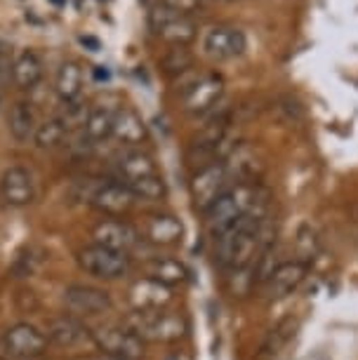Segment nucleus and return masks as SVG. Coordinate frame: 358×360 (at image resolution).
<instances>
[{
    "label": "nucleus",
    "instance_id": "1",
    "mask_svg": "<svg viewBox=\"0 0 358 360\" xmlns=\"http://www.w3.org/2000/svg\"><path fill=\"white\" fill-rule=\"evenodd\" d=\"M215 240V264L224 271H243L252 269L257 262L260 252L264 245L274 238H269V200L262 202L238 219L234 226L222 231L219 236L212 238Z\"/></svg>",
    "mask_w": 358,
    "mask_h": 360
},
{
    "label": "nucleus",
    "instance_id": "2",
    "mask_svg": "<svg viewBox=\"0 0 358 360\" xmlns=\"http://www.w3.org/2000/svg\"><path fill=\"white\" fill-rule=\"evenodd\" d=\"M269 200V191L260 181H236L212 202L205 212V224L210 236H219L222 231L234 226L236 221L252 212L255 207Z\"/></svg>",
    "mask_w": 358,
    "mask_h": 360
},
{
    "label": "nucleus",
    "instance_id": "3",
    "mask_svg": "<svg viewBox=\"0 0 358 360\" xmlns=\"http://www.w3.org/2000/svg\"><path fill=\"white\" fill-rule=\"evenodd\" d=\"M123 325L130 332H134L141 342L153 344H174L186 337L188 323L186 318L172 309L163 311H132L125 318Z\"/></svg>",
    "mask_w": 358,
    "mask_h": 360
},
{
    "label": "nucleus",
    "instance_id": "4",
    "mask_svg": "<svg viewBox=\"0 0 358 360\" xmlns=\"http://www.w3.org/2000/svg\"><path fill=\"white\" fill-rule=\"evenodd\" d=\"M80 200L104 217H123L134 207V195L118 179H85Z\"/></svg>",
    "mask_w": 358,
    "mask_h": 360
},
{
    "label": "nucleus",
    "instance_id": "5",
    "mask_svg": "<svg viewBox=\"0 0 358 360\" xmlns=\"http://www.w3.org/2000/svg\"><path fill=\"white\" fill-rule=\"evenodd\" d=\"M231 184H236V179L224 160L198 167L191 174V179H188V195H191V200H193V207L205 214L207 210L212 207V202Z\"/></svg>",
    "mask_w": 358,
    "mask_h": 360
},
{
    "label": "nucleus",
    "instance_id": "6",
    "mask_svg": "<svg viewBox=\"0 0 358 360\" xmlns=\"http://www.w3.org/2000/svg\"><path fill=\"white\" fill-rule=\"evenodd\" d=\"M76 264L83 274L99 278V281H118V278H125L132 271L130 255L116 252V250H106L101 245H94V243L78 250Z\"/></svg>",
    "mask_w": 358,
    "mask_h": 360
},
{
    "label": "nucleus",
    "instance_id": "7",
    "mask_svg": "<svg viewBox=\"0 0 358 360\" xmlns=\"http://www.w3.org/2000/svg\"><path fill=\"white\" fill-rule=\"evenodd\" d=\"M62 304H64V314L80 318V321H85V318H99L113 309V299L109 292L83 283L69 285L62 292Z\"/></svg>",
    "mask_w": 358,
    "mask_h": 360
},
{
    "label": "nucleus",
    "instance_id": "8",
    "mask_svg": "<svg viewBox=\"0 0 358 360\" xmlns=\"http://www.w3.org/2000/svg\"><path fill=\"white\" fill-rule=\"evenodd\" d=\"M92 344L101 356L125 358V360H141L144 356V342L120 325H99L92 330Z\"/></svg>",
    "mask_w": 358,
    "mask_h": 360
},
{
    "label": "nucleus",
    "instance_id": "9",
    "mask_svg": "<svg viewBox=\"0 0 358 360\" xmlns=\"http://www.w3.org/2000/svg\"><path fill=\"white\" fill-rule=\"evenodd\" d=\"M47 342L45 332L38 330L31 323H15L5 330L3 335V351L8 358L15 360H38L47 353Z\"/></svg>",
    "mask_w": 358,
    "mask_h": 360
},
{
    "label": "nucleus",
    "instance_id": "10",
    "mask_svg": "<svg viewBox=\"0 0 358 360\" xmlns=\"http://www.w3.org/2000/svg\"><path fill=\"white\" fill-rule=\"evenodd\" d=\"M92 243L106 250L130 255L141 243V233L134 224L120 219V217H106L92 226Z\"/></svg>",
    "mask_w": 358,
    "mask_h": 360
},
{
    "label": "nucleus",
    "instance_id": "11",
    "mask_svg": "<svg viewBox=\"0 0 358 360\" xmlns=\"http://www.w3.org/2000/svg\"><path fill=\"white\" fill-rule=\"evenodd\" d=\"M151 29L158 38H163L165 43H170L174 47H186L191 40L198 36V26L193 24V19L181 12H174L165 5H158L151 12Z\"/></svg>",
    "mask_w": 358,
    "mask_h": 360
},
{
    "label": "nucleus",
    "instance_id": "12",
    "mask_svg": "<svg viewBox=\"0 0 358 360\" xmlns=\"http://www.w3.org/2000/svg\"><path fill=\"white\" fill-rule=\"evenodd\" d=\"M203 54L205 57L215 59V62H229V59L241 57L243 52L248 50V40L245 33L236 26H210L205 33H203Z\"/></svg>",
    "mask_w": 358,
    "mask_h": 360
},
{
    "label": "nucleus",
    "instance_id": "13",
    "mask_svg": "<svg viewBox=\"0 0 358 360\" xmlns=\"http://www.w3.org/2000/svg\"><path fill=\"white\" fill-rule=\"evenodd\" d=\"M174 302H177L174 288H167V285L146 276L132 281L127 288V304L132 307V311H163L172 309Z\"/></svg>",
    "mask_w": 358,
    "mask_h": 360
},
{
    "label": "nucleus",
    "instance_id": "14",
    "mask_svg": "<svg viewBox=\"0 0 358 360\" xmlns=\"http://www.w3.org/2000/svg\"><path fill=\"white\" fill-rule=\"evenodd\" d=\"M222 94H224V80H222V76L205 73V76H198L186 87L184 97H181V108L188 115H205L219 104Z\"/></svg>",
    "mask_w": 358,
    "mask_h": 360
},
{
    "label": "nucleus",
    "instance_id": "15",
    "mask_svg": "<svg viewBox=\"0 0 358 360\" xmlns=\"http://www.w3.org/2000/svg\"><path fill=\"white\" fill-rule=\"evenodd\" d=\"M43 332H45L47 342L64 351H76V349H83L85 344H92V330L87 328L80 318H73L69 314L50 318Z\"/></svg>",
    "mask_w": 358,
    "mask_h": 360
},
{
    "label": "nucleus",
    "instance_id": "16",
    "mask_svg": "<svg viewBox=\"0 0 358 360\" xmlns=\"http://www.w3.org/2000/svg\"><path fill=\"white\" fill-rule=\"evenodd\" d=\"M141 240H146L153 248H172L181 243L184 236V224L172 212H151L144 217L139 226Z\"/></svg>",
    "mask_w": 358,
    "mask_h": 360
},
{
    "label": "nucleus",
    "instance_id": "17",
    "mask_svg": "<svg viewBox=\"0 0 358 360\" xmlns=\"http://www.w3.org/2000/svg\"><path fill=\"white\" fill-rule=\"evenodd\" d=\"M0 198L10 207H29L36 200L33 174L22 165H10L0 176Z\"/></svg>",
    "mask_w": 358,
    "mask_h": 360
},
{
    "label": "nucleus",
    "instance_id": "18",
    "mask_svg": "<svg viewBox=\"0 0 358 360\" xmlns=\"http://www.w3.org/2000/svg\"><path fill=\"white\" fill-rule=\"evenodd\" d=\"M304 281H307V266L302 262H283L274 269V274L264 283L267 297L274 299V302L286 299L290 295H295L302 288Z\"/></svg>",
    "mask_w": 358,
    "mask_h": 360
},
{
    "label": "nucleus",
    "instance_id": "19",
    "mask_svg": "<svg viewBox=\"0 0 358 360\" xmlns=\"http://www.w3.org/2000/svg\"><path fill=\"white\" fill-rule=\"evenodd\" d=\"M113 169H116L118 181H123V184L160 174L153 155L141 151V148H127V151H123L116 158V162H113Z\"/></svg>",
    "mask_w": 358,
    "mask_h": 360
},
{
    "label": "nucleus",
    "instance_id": "20",
    "mask_svg": "<svg viewBox=\"0 0 358 360\" xmlns=\"http://www.w3.org/2000/svg\"><path fill=\"white\" fill-rule=\"evenodd\" d=\"M111 137H116L120 144L127 148H139L146 141L148 132L146 125L141 120V115L130 106L116 108V118H113V132Z\"/></svg>",
    "mask_w": 358,
    "mask_h": 360
},
{
    "label": "nucleus",
    "instance_id": "21",
    "mask_svg": "<svg viewBox=\"0 0 358 360\" xmlns=\"http://www.w3.org/2000/svg\"><path fill=\"white\" fill-rule=\"evenodd\" d=\"M43 73H45V64L36 50H22L12 59L10 78L19 90H33L43 80Z\"/></svg>",
    "mask_w": 358,
    "mask_h": 360
},
{
    "label": "nucleus",
    "instance_id": "22",
    "mask_svg": "<svg viewBox=\"0 0 358 360\" xmlns=\"http://www.w3.org/2000/svg\"><path fill=\"white\" fill-rule=\"evenodd\" d=\"M144 274L146 278H153V281L167 285V288H177V285H184L188 281V271L179 259L167 255H153L144 262Z\"/></svg>",
    "mask_w": 358,
    "mask_h": 360
},
{
    "label": "nucleus",
    "instance_id": "23",
    "mask_svg": "<svg viewBox=\"0 0 358 360\" xmlns=\"http://www.w3.org/2000/svg\"><path fill=\"white\" fill-rule=\"evenodd\" d=\"M83 83H85L83 66H80L76 59H66V62L57 69L55 94L64 106L73 104V101H78L80 94H83Z\"/></svg>",
    "mask_w": 358,
    "mask_h": 360
},
{
    "label": "nucleus",
    "instance_id": "24",
    "mask_svg": "<svg viewBox=\"0 0 358 360\" xmlns=\"http://www.w3.org/2000/svg\"><path fill=\"white\" fill-rule=\"evenodd\" d=\"M36 127H38V118H36V108H33L31 101H26V99L15 101L8 113V130L12 134V139H17L19 144L33 141Z\"/></svg>",
    "mask_w": 358,
    "mask_h": 360
},
{
    "label": "nucleus",
    "instance_id": "25",
    "mask_svg": "<svg viewBox=\"0 0 358 360\" xmlns=\"http://www.w3.org/2000/svg\"><path fill=\"white\" fill-rule=\"evenodd\" d=\"M69 125H66V120L62 118V113L59 115H50V118L40 120L38 127H36V134H33V144L38 148H43V151H50V148H57L62 146L66 139H69Z\"/></svg>",
    "mask_w": 358,
    "mask_h": 360
},
{
    "label": "nucleus",
    "instance_id": "26",
    "mask_svg": "<svg viewBox=\"0 0 358 360\" xmlns=\"http://www.w3.org/2000/svg\"><path fill=\"white\" fill-rule=\"evenodd\" d=\"M113 118H116V108L104 106V104L94 106L90 111V115H87V123L83 127V134L92 141V144L109 139L111 132H113Z\"/></svg>",
    "mask_w": 358,
    "mask_h": 360
},
{
    "label": "nucleus",
    "instance_id": "27",
    "mask_svg": "<svg viewBox=\"0 0 358 360\" xmlns=\"http://www.w3.org/2000/svg\"><path fill=\"white\" fill-rule=\"evenodd\" d=\"M130 188V193L134 195V200H163L167 193L165 179L160 174L156 176H146V179H137L125 184Z\"/></svg>",
    "mask_w": 358,
    "mask_h": 360
},
{
    "label": "nucleus",
    "instance_id": "28",
    "mask_svg": "<svg viewBox=\"0 0 358 360\" xmlns=\"http://www.w3.org/2000/svg\"><path fill=\"white\" fill-rule=\"evenodd\" d=\"M191 64H193V57L186 47H174L163 59V69L167 76H181V73H186L191 69Z\"/></svg>",
    "mask_w": 358,
    "mask_h": 360
},
{
    "label": "nucleus",
    "instance_id": "29",
    "mask_svg": "<svg viewBox=\"0 0 358 360\" xmlns=\"http://www.w3.org/2000/svg\"><path fill=\"white\" fill-rule=\"evenodd\" d=\"M160 5H165V8L174 12H181V15H191V12L203 8V0H160Z\"/></svg>",
    "mask_w": 358,
    "mask_h": 360
},
{
    "label": "nucleus",
    "instance_id": "30",
    "mask_svg": "<svg viewBox=\"0 0 358 360\" xmlns=\"http://www.w3.org/2000/svg\"><path fill=\"white\" fill-rule=\"evenodd\" d=\"M12 54H10V47L5 43H0V85H3L5 78H10V69H12Z\"/></svg>",
    "mask_w": 358,
    "mask_h": 360
},
{
    "label": "nucleus",
    "instance_id": "31",
    "mask_svg": "<svg viewBox=\"0 0 358 360\" xmlns=\"http://www.w3.org/2000/svg\"><path fill=\"white\" fill-rule=\"evenodd\" d=\"M165 360H188L184 353H172V356H167Z\"/></svg>",
    "mask_w": 358,
    "mask_h": 360
},
{
    "label": "nucleus",
    "instance_id": "32",
    "mask_svg": "<svg viewBox=\"0 0 358 360\" xmlns=\"http://www.w3.org/2000/svg\"><path fill=\"white\" fill-rule=\"evenodd\" d=\"M94 360H125V358H111V356H101L99 353V358H94Z\"/></svg>",
    "mask_w": 358,
    "mask_h": 360
},
{
    "label": "nucleus",
    "instance_id": "33",
    "mask_svg": "<svg viewBox=\"0 0 358 360\" xmlns=\"http://www.w3.org/2000/svg\"><path fill=\"white\" fill-rule=\"evenodd\" d=\"M3 97L5 94H3V87H0V108H3Z\"/></svg>",
    "mask_w": 358,
    "mask_h": 360
},
{
    "label": "nucleus",
    "instance_id": "34",
    "mask_svg": "<svg viewBox=\"0 0 358 360\" xmlns=\"http://www.w3.org/2000/svg\"><path fill=\"white\" fill-rule=\"evenodd\" d=\"M212 3H236V0H212Z\"/></svg>",
    "mask_w": 358,
    "mask_h": 360
},
{
    "label": "nucleus",
    "instance_id": "35",
    "mask_svg": "<svg viewBox=\"0 0 358 360\" xmlns=\"http://www.w3.org/2000/svg\"><path fill=\"white\" fill-rule=\"evenodd\" d=\"M0 360H8V356H3V353H0Z\"/></svg>",
    "mask_w": 358,
    "mask_h": 360
}]
</instances>
